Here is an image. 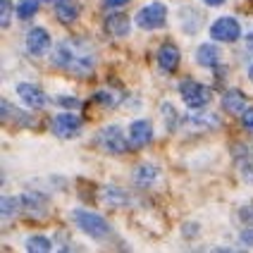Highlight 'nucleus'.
Masks as SVG:
<instances>
[{
  "mask_svg": "<svg viewBox=\"0 0 253 253\" xmlns=\"http://www.w3.org/2000/svg\"><path fill=\"white\" fill-rule=\"evenodd\" d=\"M96 100L103 103V105H110V108H113V105H117V103L122 100V96H117L113 91H98V93H96Z\"/></svg>",
  "mask_w": 253,
  "mask_h": 253,
  "instance_id": "25",
  "label": "nucleus"
},
{
  "mask_svg": "<svg viewBox=\"0 0 253 253\" xmlns=\"http://www.w3.org/2000/svg\"><path fill=\"white\" fill-rule=\"evenodd\" d=\"M55 103L57 105H62V108H70V110H74V108H79V105H82L79 98H70V96H57Z\"/></svg>",
  "mask_w": 253,
  "mask_h": 253,
  "instance_id": "28",
  "label": "nucleus"
},
{
  "mask_svg": "<svg viewBox=\"0 0 253 253\" xmlns=\"http://www.w3.org/2000/svg\"><path fill=\"white\" fill-rule=\"evenodd\" d=\"M163 117H165V122H168L169 131H174V125H177V110H174V105L163 103Z\"/></svg>",
  "mask_w": 253,
  "mask_h": 253,
  "instance_id": "24",
  "label": "nucleus"
},
{
  "mask_svg": "<svg viewBox=\"0 0 253 253\" xmlns=\"http://www.w3.org/2000/svg\"><path fill=\"white\" fill-rule=\"evenodd\" d=\"M153 141V125L148 120H136L129 126V143L134 148H143Z\"/></svg>",
  "mask_w": 253,
  "mask_h": 253,
  "instance_id": "12",
  "label": "nucleus"
},
{
  "mask_svg": "<svg viewBox=\"0 0 253 253\" xmlns=\"http://www.w3.org/2000/svg\"><path fill=\"white\" fill-rule=\"evenodd\" d=\"M239 215H241V220H244L246 225L253 227V203H249V206H244Z\"/></svg>",
  "mask_w": 253,
  "mask_h": 253,
  "instance_id": "30",
  "label": "nucleus"
},
{
  "mask_svg": "<svg viewBox=\"0 0 253 253\" xmlns=\"http://www.w3.org/2000/svg\"><path fill=\"white\" fill-rule=\"evenodd\" d=\"M220 48L215 45V43H201L198 45V50H196V62L201 65V67H217L220 65Z\"/></svg>",
  "mask_w": 253,
  "mask_h": 253,
  "instance_id": "16",
  "label": "nucleus"
},
{
  "mask_svg": "<svg viewBox=\"0 0 253 253\" xmlns=\"http://www.w3.org/2000/svg\"><path fill=\"white\" fill-rule=\"evenodd\" d=\"M158 168L155 165H151V163H143V165H139V168H134V182H136V186H141V189H148L151 184L158 179Z\"/></svg>",
  "mask_w": 253,
  "mask_h": 253,
  "instance_id": "17",
  "label": "nucleus"
},
{
  "mask_svg": "<svg viewBox=\"0 0 253 253\" xmlns=\"http://www.w3.org/2000/svg\"><path fill=\"white\" fill-rule=\"evenodd\" d=\"M72 220H74V225L79 227L84 234H88L91 239L103 241V239H108V237H110V225L100 217L98 212L77 208V211H72Z\"/></svg>",
  "mask_w": 253,
  "mask_h": 253,
  "instance_id": "2",
  "label": "nucleus"
},
{
  "mask_svg": "<svg viewBox=\"0 0 253 253\" xmlns=\"http://www.w3.org/2000/svg\"><path fill=\"white\" fill-rule=\"evenodd\" d=\"M48 48H50V34L41 27H34L27 34V50L31 55L41 57L48 53Z\"/></svg>",
  "mask_w": 253,
  "mask_h": 253,
  "instance_id": "13",
  "label": "nucleus"
},
{
  "mask_svg": "<svg viewBox=\"0 0 253 253\" xmlns=\"http://www.w3.org/2000/svg\"><path fill=\"white\" fill-rule=\"evenodd\" d=\"M19 208H22L19 212H27L31 217H45V215L50 212V206H48L45 196L36 194V191L22 194V196H19Z\"/></svg>",
  "mask_w": 253,
  "mask_h": 253,
  "instance_id": "9",
  "label": "nucleus"
},
{
  "mask_svg": "<svg viewBox=\"0 0 253 253\" xmlns=\"http://www.w3.org/2000/svg\"><path fill=\"white\" fill-rule=\"evenodd\" d=\"M246 45H249V50L253 53V34H249V39H246Z\"/></svg>",
  "mask_w": 253,
  "mask_h": 253,
  "instance_id": "33",
  "label": "nucleus"
},
{
  "mask_svg": "<svg viewBox=\"0 0 253 253\" xmlns=\"http://www.w3.org/2000/svg\"><path fill=\"white\" fill-rule=\"evenodd\" d=\"M168 22V10L163 2H148L146 7H141L136 12V27L146 29V31H155L163 29Z\"/></svg>",
  "mask_w": 253,
  "mask_h": 253,
  "instance_id": "4",
  "label": "nucleus"
},
{
  "mask_svg": "<svg viewBox=\"0 0 253 253\" xmlns=\"http://www.w3.org/2000/svg\"><path fill=\"white\" fill-rule=\"evenodd\" d=\"M129 29H131V24H129V17L122 12H113L108 14V19H105V31L110 34V36H115V39H125V36H129Z\"/></svg>",
  "mask_w": 253,
  "mask_h": 253,
  "instance_id": "15",
  "label": "nucleus"
},
{
  "mask_svg": "<svg viewBox=\"0 0 253 253\" xmlns=\"http://www.w3.org/2000/svg\"><path fill=\"white\" fill-rule=\"evenodd\" d=\"M17 96L31 110H41V108H45V103H48V98H45V93H43L41 88L36 84H27V82L24 84H17Z\"/></svg>",
  "mask_w": 253,
  "mask_h": 253,
  "instance_id": "10",
  "label": "nucleus"
},
{
  "mask_svg": "<svg viewBox=\"0 0 253 253\" xmlns=\"http://www.w3.org/2000/svg\"><path fill=\"white\" fill-rule=\"evenodd\" d=\"M241 244L249 246V249H253V227H246V229L241 232Z\"/></svg>",
  "mask_w": 253,
  "mask_h": 253,
  "instance_id": "31",
  "label": "nucleus"
},
{
  "mask_svg": "<svg viewBox=\"0 0 253 253\" xmlns=\"http://www.w3.org/2000/svg\"><path fill=\"white\" fill-rule=\"evenodd\" d=\"M55 14L62 24L77 22V17H79V5H77V0H57Z\"/></svg>",
  "mask_w": 253,
  "mask_h": 253,
  "instance_id": "18",
  "label": "nucleus"
},
{
  "mask_svg": "<svg viewBox=\"0 0 253 253\" xmlns=\"http://www.w3.org/2000/svg\"><path fill=\"white\" fill-rule=\"evenodd\" d=\"M12 19V2L10 0H0V24L7 27Z\"/></svg>",
  "mask_w": 253,
  "mask_h": 253,
  "instance_id": "26",
  "label": "nucleus"
},
{
  "mask_svg": "<svg viewBox=\"0 0 253 253\" xmlns=\"http://www.w3.org/2000/svg\"><path fill=\"white\" fill-rule=\"evenodd\" d=\"M105 201L113 203V206H125L129 198H126L125 191H120V189H115V186H108V189H105Z\"/></svg>",
  "mask_w": 253,
  "mask_h": 253,
  "instance_id": "23",
  "label": "nucleus"
},
{
  "mask_svg": "<svg viewBox=\"0 0 253 253\" xmlns=\"http://www.w3.org/2000/svg\"><path fill=\"white\" fill-rule=\"evenodd\" d=\"M249 77H251V79H253V65H251V67H249Z\"/></svg>",
  "mask_w": 253,
  "mask_h": 253,
  "instance_id": "35",
  "label": "nucleus"
},
{
  "mask_svg": "<svg viewBox=\"0 0 253 253\" xmlns=\"http://www.w3.org/2000/svg\"><path fill=\"white\" fill-rule=\"evenodd\" d=\"M206 2H208V5H212V7H217V5H222L225 0H206Z\"/></svg>",
  "mask_w": 253,
  "mask_h": 253,
  "instance_id": "34",
  "label": "nucleus"
},
{
  "mask_svg": "<svg viewBox=\"0 0 253 253\" xmlns=\"http://www.w3.org/2000/svg\"><path fill=\"white\" fill-rule=\"evenodd\" d=\"M246 108H249V100H246V96L241 93L239 88H229V91H225V96H222V110H225V113L241 115Z\"/></svg>",
  "mask_w": 253,
  "mask_h": 253,
  "instance_id": "14",
  "label": "nucleus"
},
{
  "mask_svg": "<svg viewBox=\"0 0 253 253\" xmlns=\"http://www.w3.org/2000/svg\"><path fill=\"white\" fill-rule=\"evenodd\" d=\"M182 126L189 134H201V131H212L215 126H220V120L208 113H189L182 120Z\"/></svg>",
  "mask_w": 253,
  "mask_h": 253,
  "instance_id": "8",
  "label": "nucleus"
},
{
  "mask_svg": "<svg viewBox=\"0 0 253 253\" xmlns=\"http://www.w3.org/2000/svg\"><path fill=\"white\" fill-rule=\"evenodd\" d=\"M53 65L70 72L72 77H88L96 67V50L84 39H67V41L57 43Z\"/></svg>",
  "mask_w": 253,
  "mask_h": 253,
  "instance_id": "1",
  "label": "nucleus"
},
{
  "mask_svg": "<svg viewBox=\"0 0 253 253\" xmlns=\"http://www.w3.org/2000/svg\"><path fill=\"white\" fill-rule=\"evenodd\" d=\"M241 151H244V146H239V151H237V165H239L244 179H246V182H253V160H251V155L241 153Z\"/></svg>",
  "mask_w": 253,
  "mask_h": 253,
  "instance_id": "22",
  "label": "nucleus"
},
{
  "mask_svg": "<svg viewBox=\"0 0 253 253\" xmlns=\"http://www.w3.org/2000/svg\"><path fill=\"white\" fill-rule=\"evenodd\" d=\"M241 125H244L246 131H253V108H246L241 113Z\"/></svg>",
  "mask_w": 253,
  "mask_h": 253,
  "instance_id": "29",
  "label": "nucleus"
},
{
  "mask_svg": "<svg viewBox=\"0 0 253 253\" xmlns=\"http://www.w3.org/2000/svg\"><path fill=\"white\" fill-rule=\"evenodd\" d=\"M39 5H41V0H17V17L22 22H27L39 12Z\"/></svg>",
  "mask_w": 253,
  "mask_h": 253,
  "instance_id": "20",
  "label": "nucleus"
},
{
  "mask_svg": "<svg viewBox=\"0 0 253 253\" xmlns=\"http://www.w3.org/2000/svg\"><path fill=\"white\" fill-rule=\"evenodd\" d=\"M45 2H57V0H45Z\"/></svg>",
  "mask_w": 253,
  "mask_h": 253,
  "instance_id": "36",
  "label": "nucleus"
},
{
  "mask_svg": "<svg viewBox=\"0 0 253 253\" xmlns=\"http://www.w3.org/2000/svg\"><path fill=\"white\" fill-rule=\"evenodd\" d=\"M27 251L29 253H48V251H53V244H50L48 237L36 234V237H29L27 239Z\"/></svg>",
  "mask_w": 253,
  "mask_h": 253,
  "instance_id": "21",
  "label": "nucleus"
},
{
  "mask_svg": "<svg viewBox=\"0 0 253 253\" xmlns=\"http://www.w3.org/2000/svg\"><path fill=\"white\" fill-rule=\"evenodd\" d=\"M82 117H77L74 113H60L53 117V122H50V131L60 136V139H74V136H79L82 134Z\"/></svg>",
  "mask_w": 253,
  "mask_h": 253,
  "instance_id": "5",
  "label": "nucleus"
},
{
  "mask_svg": "<svg viewBox=\"0 0 253 253\" xmlns=\"http://www.w3.org/2000/svg\"><path fill=\"white\" fill-rule=\"evenodd\" d=\"M129 0H103V5L108 7V10H117V7H125Z\"/></svg>",
  "mask_w": 253,
  "mask_h": 253,
  "instance_id": "32",
  "label": "nucleus"
},
{
  "mask_svg": "<svg viewBox=\"0 0 253 253\" xmlns=\"http://www.w3.org/2000/svg\"><path fill=\"white\" fill-rule=\"evenodd\" d=\"M98 143L108 151V153H113V155L126 153V148L131 146L129 139L125 136V131H122L120 126H105V129L98 134Z\"/></svg>",
  "mask_w": 253,
  "mask_h": 253,
  "instance_id": "7",
  "label": "nucleus"
},
{
  "mask_svg": "<svg viewBox=\"0 0 253 253\" xmlns=\"http://www.w3.org/2000/svg\"><path fill=\"white\" fill-rule=\"evenodd\" d=\"M179 96L182 100L186 103V108H191V110H201V108H206L212 98V91L208 86H203L201 82H194V79H184L182 84H179Z\"/></svg>",
  "mask_w": 253,
  "mask_h": 253,
  "instance_id": "3",
  "label": "nucleus"
},
{
  "mask_svg": "<svg viewBox=\"0 0 253 253\" xmlns=\"http://www.w3.org/2000/svg\"><path fill=\"white\" fill-rule=\"evenodd\" d=\"M0 115H2V120H5V122H14V125H22V126H31V125H34L29 117L19 115V110H14L10 103H2V105H0Z\"/></svg>",
  "mask_w": 253,
  "mask_h": 253,
  "instance_id": "19",
  "label": "nucleus"
},
{
  "mask_svg": "<svg viewBox=\"0 0 253 253\" xmlns=\"http://www.w3.org/2000/svg\"><path fill=\"white\" fill-rule=\"evenodd\" d=\"M155 60H158V67L163 74H169L179 67V48L174 43H163L155 53Z\"/></svg>",
  "mask_w": 253,
  "mask_h": 253,
  "instance_id": "11",
  "label": "nucleus"
},
{
  "mask_svg": "<svg viewBox=\"0 0 253 253\" xmlns=\"http://www.w3.org/2000/svg\"><path fill=\"white\" fill-rule=\"evenodd\" d=\"M211 36L212 41L217 43H234L241 39V24L234 19V17H220V19H215L211 27Z\"/></svg>",
  "mask_w": 253,
  "mask_h": 253,
  "instance_id": "6",
  "label": "nucleus"
},
{
  "mask_svg": "<svg viewBox=\"0 0 253 253\" xmlns=\"http://www.w3.org/2000/svg\"><path fill=\"white\" fill-rule=\"evenodd\" d=\"M17 206H19V198H2V217H12L17 211H22Z\"/></svg>",
  "mask_w": 253,
  "mask_h": 253,
  "instance_id": "27",
  "label": "nucleus"
}]
</instances>
